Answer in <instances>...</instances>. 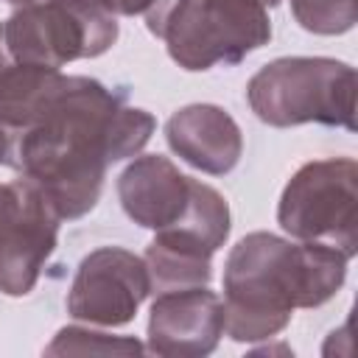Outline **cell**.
Wrapping results in <instances>:
<instances>
[{
	"label": "cell",
	"mask_w": 358,
	"mask_h": 358,
	"mask_svg": "<svg viewBox=\"0 0 358 358\" xmlns=\"http://www.w3.org/2000/svg\"><path fill=\"white\" fill-rule=\"evenodd\" d=\"M154 129L151 112L98 78L20 64L0 48V165L34 182L62 221L84 218L106 168L137 157Z\"/></svg>",
	"instance_id": "6da1fadb"
},
{
	"label": "cell",
	"mask_w": 358,
	"mask_h": 358,
	"mask_svg": "<svg viewBox=\"0 0 358 358\" xmlns=\"http://www.w3.org/2000/svg\"><path fill=\"white\" fill-rule=\"evenodd\" d=\"M347 263L324 243L243 235L224 263V333L241 344L274 338L296 308H319L341 291Z\"/></svg>",
	"instance_id": "7a4b0ae2"
},
{
	"label": "cell",
	"mask_w": 358,
	"mask_h": 358,
	"mask_svg": "<svg viewBox=\"0 0 358 358\" xmlns=\"http://www.w3.org/2000/svg\"><path fill=\"white\" fill-rule=\"evenodd\" d=\"M145 28L187 73L232 67L271 39L268 11L255 0H154Z\"/></svg>",
	"instance_id": "3957f363"
},
{
	"label": "cell",
	"mask_w": 358,
	"mask_h": 358,
	"mask_svg": "<svg viewBox=\"0 0 358 358\" xmlns=\"http://www.w3.org/2000/svg\"><path fill=\"white\" fill-rule=\"evenodd\" d=\"M355 67L330 56H282L263 64L246 84L257 120L274 129L302 123L355 131Z\"/></svg>",
	"instance_id": "277c9868"
},
{
	"label": "cell",
	"mask_w": 358,
	"mask_h": 358,
	"mask_svg": "<svg viewBox=\"0 0 358 358\" xmlns=\"http://www.w3.org/2000/svg\"><path fill=\"white\" fill-rule=\"evenodd\" d=\"M0 36L14 62L62 70L103 56L117 42V14L103 0H31L0 22Z\"/></svg>",
	"instance_id": "5b68a950"
},
{
	"label": "cell",
	"mask_w": 358,
	"mask_h": 358,
	"mask_svg": "<svg viewBox=\"0 0 358 358\" xmlns=\"http://www.w3.org/2000/svg\"><path fill=\"white\" fill-rule=\"evenodd\" d=\"M277 224L294 241L358 252V165L350 157L305 162L282 187Z\"/></svg>",
	"instance_id": "8992f818"
},
{
	"label": "cell",
	"mask_w": 358,
	"mask_h": 358,
	"mask_svg": "<svg viewBox=\"0 0 358 358\" xmlns=\"http://www.w3.org/2000/svg\"><path fill=\"white\" fill-rule=\"evenodd\" d=\"M59 213L25 176L3 185L0 207V291L25 296L34 291L59 243Z\"/></svg>",
	"instance_id": "52a82bcc"
},
{
	"label": "cell",
	"mask_w": 358,
	"mask_h": 358,
	"mask_svg": "<svg viewBox=\"0 0 358 358\" xmlns=\"http://www.w3.org/2000/svg\"><path fill=\"white\" fill-rule=\"evenodd\" d=\"M151 294L145 260L123 246H98L81 257L70 291L67 313L98 327L129 324Z\"/></svg>",
	"instance_id": "ba28073f"
},
{
	"label": "cell",
	"mask_w": 358,
	"mask_h": 358,
	"mask_svg": "<svg viewBox=\"0 0 358 358\" xmlns=\"http://www.w3.org/2000/svg\"><path fill=\"white\" fill-rule=\"evenodd\" d=\"M224 336V302L207 285L157 294L148 310V352L162 358L210 355Z\"/></svg>",
	"instance_id": "9c48e42d"
},
{
	"label": "cell",
	"mask_w": 358,
	"mask_h": 358,
	"mask_svg": "<svg viewBox=\"0 0 358 358\" xmlns=\"http://www.w3.org/2000/svg\"><path fill=\"white\" fill-rule=\"evenodd\" d=\"M165 140L182 162L210 176H227L243 154L241 126L215 103H190L176 109L165 123Z\"/></svg>",
	"instance_id": "30bf717a"
},
{
	"label": "cell",
	"mask_w": 358,
	"mask_h": 358,
	"mask_svg": "<svg viewBox=\"0 0 358 358\" xmlns=\"http://www.w3.org/2000/svg\"><path fill=\"white\" fill-rule=\"evenodd\" d=\"M193 176H185L168 157H134L117 176V199L123 213L143 229H165L176 224L190 201Z\"/></svg>",
	"instance_id": "8fae6325"
},
{
	"label": "cell",
	"mask_w": 358,
	"mask_h": 358,
	"mask_svg": "<svg viewBox=\"0 0 358 358\" xmlns=\"http://www.w3.org/2000/svg\"><path fill=\"white\" fill-rule=\"evenodd\" d=\"M213 249L179 229H157L143 260L151 294L207 285L213 280Z\"/></svg>",
	"instance_id": "7c38bea8"
},
{
	"label": "cell",
	"mask_w": 358,
	"mask_h": 358,
	"mask_svg": "<svg viewBox=\"0 0 358 358\" xmlns=\"http://www.w3.org/2000/svg\"><path fill=\"white\" fill-rule=\"evenodd\" d=\"M143 344L131 336H112L103 330H90L78 324L62 327L45 347V355H137Z\"/></svg>",
	"instance_id": "4fadbf2b"
},
{
	"label": "cell",
	"mask_w": 358,
	"mask_h": 358,
	"mask_svg": "<svg viewBox=\"0 0 358 358\" xmlns=\"http://www.w3.org/2000/svg\"><path fill=\"white\" fill-rule=\"evenodd\" d=\"M288 3L299 28L319 36L347 34L358 20L355 0H288Z\"/></svg>",
	"instance_id": "5bb4252c"
},
{
	"label": "cell",
	"mask_w": 358,
	"mask_h": 358,
	"mask_svg": "<svg viewBox=\"0 0 358 358\" xmlns=\"http://www.w3.org/2000/svg\"><path fill=\"white\" fill-rule=\"evenodd\" d=\"M103 3L112 8V14L134 17V14H145V11H148V6H151L154 0H103Z\"/></svg>",
	"instance_id": "9a60e30c"
},
{
	"label": "cell",
	"mask_w": 358,
	"mask_h": 358,
	"mask_svg": "<svg viewBox=\"0 0 358 358\" xmlns=\"http://www.w3.org/2000/svg\"><path fill=\"white\" fill-rule=\"evenodd\" d=\"M255 3H260V6H263V8H274V6H277V3H280V0H255Z\"/></svg>",
	"instance_id": "2e32d148"
},
{
	"label": "cell",
	"mask_w": 358,
	"mask_h": 358,
	"mask_svg": "<svg viewBox=\"0 0 358 358\" xmlns=\"http://www.w3.org/2000/svg\"><path fill=\"white\" fill-rule=\"evenodd\" d=\"M8 3H14V6H22V3H31V0H8Z\"/></svg>",
	"instance_id": "e0dca14e"
},
{
	"label": "cell",
	"mask_w": 358,
	"mask_h": 358,
	"mask_svg": "<svg viewBox=\"0 0 358 358\" xmlns=\"http://www.w3.org/2000/svg\"><path fill=\"white\" fill-rule=\"evenodd\" d=\"M0 207H3V185H0Z\"/></svg>",
	"instance_id": "ac0fdd59"
}]
</instances>
